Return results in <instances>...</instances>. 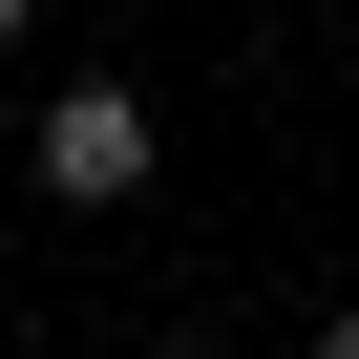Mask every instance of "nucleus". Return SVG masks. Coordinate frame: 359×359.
<instances>
[{
    "mask_svg": "<svg viewBox=\"0 0 359 359\" xmlns=\"http://www.w3.org/2000/svg\"><path fill=\"white\" fill-rule=\"evenodd\" d=\"M22 22H43V0H0V43H22Z\"/></svg>",
    "mask_w": 359,
    "mask_h": 359,
    "instance_id": "f03ea898",
    "label": "nucleus"
},
{
    "mask_svg": "<svg viewBox=\"0 0 359 359\" xmlns=\"http://www.w3.org/2000/svg\"><path fill=\"white\" fill-rule=\"evenodd\" d=\"M22 169H43V191H64V212H127V191H148V85H64Z\"/></svg>",
    "mask_w": 359,
    "mask_h": 359,
    "instance_id": "f257e3e1",
    "label": "nucleus"
},
{
    "mask_svg": "<svg viewBox=\"0 0 359 359\" xmlns=\"http://www.w3.org/2000/svg\"><path fill=\"white\" fill-rule=\"evenodd\" d=\"M0 169H22V148H0Z\"/></svg>",
    "mask_w": 359,
    "mask_h": 359,
    "instance_id": "39448f33",
    "label": "nucleus"
},
{
    "mask_svg": "<svg viewBox=\"0 0 359 359\" xmlns=\"http://www.w3.org/2000/svg\"><path fill=\"white\" fill-rule=\"evenodd\" d=\"M317 359H359V317H338V338H317Z\"/></svg>",
    "mask_w": 359,
    "mask_h": 359,
    "instance_id": "7ed1b4c3",
    "label": "nucleus"
},
{
    "mask_svg": "<svg viewBox=\"0 0 359 359\" xmlns=\"http://www.w3.org/2000/svg\"><path fill=\"white\" fill-rule=\"evenodd\" d=\"M169 359H212V338H169Z\"/></svg>",
    "mask_w": 359,
    "mask_h": 359,
    "instance_id": "20e7f679",
    "label": "nucleus"
}]
</instances>
